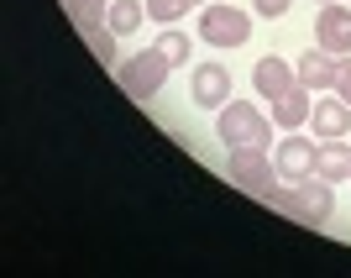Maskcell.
Listing matches in <instances>:
<instances>
[{
    "mask_svg": "<svg viewBox=\"0 0 351 278\" xmlns=\"http://www.w3.org/2000/svg\"><path fill=\"white\" fill-rule=\"evenodd\" d=\"M257 200H267L273 210H283L289 220H299V226H325V220L336 216V194H330V184H325L320 174L315 178H299V184H267Z\"/></svg>",
    "mask_w": 351,
    "mask_h": 278,
    "instance_id": "6da1fadb",
    "label": "cell"
},
{
    "mask_svg": "<svg viewBox=\"0 0 351 278\" xmlns=\"http://www.w3.org/2000/svg\"><path fill=\"white\" fill-rule=\"evenodd\" d=\"M215 137L226 142V152H231V147H267L273 142V121L252 100H236L231 95V100L215 111Z\"/></svg>",
    "mask_w": 351,
    "mask_h": 278,
    "instance_id": "7a4b0ae2",
    "label": "cell"
},
{
    "mask_svg": "<svg viewBox=\"0 0 351 278\" xmlns=\"http://www.w3.org/2000/svg\"><path fill=\"white\" fill-rule=\"evenodd\" d=\"M168 73H173V63L162 58L158 47H147V53H132V58H121L116 63V84L132 95V100H158L162 84H168Z\"/></svg>",
    "mask_w": 351,
    "mask_h": 278,
    "instance_id": "3957f363",
    "label": "cell"
},
{
    "mask_svg": "<svg viewBox=\"0 0 351 278\" xmlns=\"http://www.w3.org/2000/svg\"><path fill=\"white\" fill-rule=\"evenodd\" d=\"M199 43L210 47H241L252 37V16L247 11H236V5H220V0H210L205 11H199Z\"/></svg>",
    "mask_w": 351,
    "mask_h": 278,
    "instance_id": "277c9868",
    "label": "cell"
},
{
    "mask_svg": "<svg viewBox=\"0 0 351 278\" xmlns=\"http://www.w3.org/2000/svg\"><path fill=\"white\" fill-rule=\"evenodd\" d=\"M189 95H194V105H205V111H220V105L236 95L231 69H226V63H215V58L194 63V73H189Z\"/></svg>",
    "mask_w": 351,
    "mask_h": 278,
    "instance_id": "5b68a950",
    "label": "cell"
},
{
    "mask_svg": "<svg viewBox=\"0 0 351 278\" xmlns=\"http://www.w3.org/2000/svg\"><path fill=\"white\" fill-rule=\"evenodd\" d=\"M315 43H320L325 53H336V58H351V5L346 0L320 5V16H315Z\"/></svg>",
    "mask_w": 351,
    "mask_h": 278,
    "instance_id": "8992f818",
    "label": "cell"
},
{
    "mask_svg": "<svg viewBox=\"0 0 351 278\" xmlns=\"http://www.w3.org/2000/svg\"><path fill=\"white\" fill-rule=\"evenodd\" d=\"M231 178L247 194H263L267 184L278 178V168H273V158H267V147H231Z\"/></svg>",
    "mask_w": 351,
    "mask_h": 278,
    "instance_id": "52a82bcc",
    "label": "cell"
},
{
    "mask_svg": "<svg viewBox=\"0 0 351 278\" xmlns=\"http://www.w3.org/2000/svg\"><path fill=\"white\" fill-rule=\"evenodd\" d=\"M273 168H278L283 184H299V178H315V142L299 132H289L273 147Z\"/></svg>",
    "mask_w": 351,
    "mask_h": 278,
    "instance_id": "ba28073f",
    "label": "cell"
},
{
    "mask_svg": "<svg viewBox=\"0 0 351 278\" xmlns=\"http://www.w3.org/2000/svg\"><path fill=\"white\" fill-rule=\"evenodd\" d=\"M293 73H299V84L309 89V95H320V89H336V73H341V58L336 53H325L320 43L309 47L304 58L293 63Z\"/></svg>",
    "mask_w": 351,
    "mask_h": 278,
    "instance_id": "9c48e42d",
    "label": "cell"
},
{
    "mask_svg": "<svg viewBox=\"0 0 351 278\" xmlns=\"http://www.w3.org/2000/svg\"><path fill=\"white\" fill-rule=\"evenodd\" d=\"M252 84H257V95L263 100H278V95H289L293 84H299V73H293V63H283V58H257V69H252Z\"/></svg>",
    "mask_w": 351,
    "mask_h": 278,
    "instance_id": "30bf717a",
    "label": "cell"
},
{
    "mask_svg": "<svg viewBox=\"0 0 351 278\" xmlns=\"http://www.w3.org/2000/svg\"><path fill=\"white\" fill-rule=\"evenodd\" d=\"M315 174H320L325 184H351V147L341 142V137L315 142Z\"/></svg>",
    "mask_w": 351,
    "mask_h": 278,
    "instance_id": "8fae6325",
    "label": "cell"
},
{
    "mask_svg": "<svg viewBox=\"0 0 351 278\" xmlns=\"http://www.w3.org/2000/svg\"><path fill=\"white\" fill-rule=\"evenodd\" d=\"M309 121H315V142H325V137H346L351 132V105L341 100H315V111H309Z\"/></svg>",
    "mask_w": 351,
    "mask_h": 278,
    "instance_id": "7c38bea8",
    "label": "cell"
},
{
    "mask_svg": "<svg viewBox=\"0 0 351 278\" xmlns=\"http://www.w3.org/2000/svg\"><path fill=\"white\" fill-rule=\"evenodd\" d=\"M309 111H315V100H309L304 84H293L289 95H278V100H273V121H278L283 132H299V126L309 121Z\"/></svg>",
    "mask_w": 351,
    "mask_h": 278,
    "instance_id": "4fadbf2b",
    "label": "cell"
},
{
    "mask_svg": "<svg viewBox=\"0 0 351 278\" xmlns=\"http://www.w3.org/2000/svg\"><path fill=\"white\" fill-rule=\"evenodd\" d=\"M79 37L89 43V53H95L100 63H116V58H121V53H116V37H121V32L110 27V21H95V27H84Z\"/></svg>",
    "mask_w": 351,
    "mask_h": 278,
    "instance_id": "5bb4252c",
    "label": "cell"
},
{
    "mask_svg": "<svg viewBox=\"0 0 351 278\" xmlns=\"http://www.w3.org/2000/svg\"><path fill=\"white\" fill-rule=\"evenodd\" d=\"M152 47H158V53H162L168 63H173V69H184V63H189V53H194L189 32H178V27H162V37H158Z\"/></svg>",
    "mask_w": 351,
    "mask_h": 278,
    "instance_id": "9a60e30c",
    "label": "cell"
},
{
    "mask_svg": "<svg viewBox=\"0 0 351 278\" xmlns=\"http://www.w3.org/2000/svg\"><path fill=\"white\" fill-rule=\"evenodd\" d=\"M105 21L126 37V32H136L147 21V5H142V0H110V16H105Z\"/></svg>",
    "mask_w": 351,
    "mask_h": 278,
    "instance_id": "2e32d148",
    "label": "cell"
},
{
    "mask_svg": "<svg viewBox=\"0 0 351 278\" xmlns=\"http://www.w3.org/2000/svg\"><path fill=\"white\" fill-rule=\"evenodd\" d=\"M63 16L84 32V27H95V21H105L110 11H105V0H63Z\"/></svg>",
    "mask_w": 351,
    "mask_h": 278,
    "instance_id": "e0dca14e",
    "label": "cell"
},
{
    "mask_svg": "<svg viewBox=\"0 0 351 278\" xmlns=\"http://www.w3.org/2000/svg\"><path fill=\"white\" fill-rule=\"evenodd\" d=\"M194 5L189 0H147V21H162V27H173L178 16H189Z\"/></svg>",
    "mask_w": 351,
    "mask_h": 278,
    "instance_id": "ac0fdd59",
    "label": "cell"
},
{
    "mask_svg": "<svg viewBox=\"0 0 351 278\" xmlns=\"http://www.w3.org/2000/svg\"><path fill=\"white\" fill-rule=\"evenodd\" d=\"M289 5H293V0H252V11L267 16V21H273V16H289Z\"/></svg>",
    "mask_w": 351,
    "mask_h": 278,
    "instance_id": "d6986e66",
    "label": "cell"
},
{
    "mask_svg": "<svg viewBox=\"0 0 351 278\" xmlns=\"http://www.w3.org/2000/svg\"><path fill=\"white\" fill-rule=\"evenodd\" d=\"M336 95L351 105V58H341V73H336Z\"/></svg>",
    "mask_w": 351,
    "mask_h": 278,
    "instance_id": "ffe728a7",
    "label": "cell"
},
{
    "mask_svg": "<svg viewBox=\"0 0 351 278\" xmlns=\"http://www.w3.org/2000/svg\"><path fill=\"white\" fill-rule=\"evenodd\" d=\"M189 5H210V0H189Z\"/></svg>",
    "mask_w": 351,
    "mask_h": 278,
    "instance_id": "44dd1931",
    "label": "cell"
},
{
    "mask_svg": "<svg viewBox=\"0 0 351 278\" xmlns=\"http://www.w3.org/2000/svg\"><path fill=\"white\" fill-rule=\"evenodd\" d=\"M320 5H330V0H320Z\"/></svg>",
    "mask_w": 351,
    "mask_h": 278,
    "instance_id": "7402d4cb",
    "label": "cell"
}]
</instances>
